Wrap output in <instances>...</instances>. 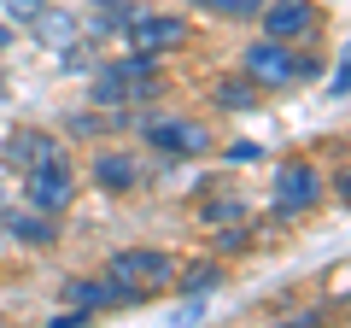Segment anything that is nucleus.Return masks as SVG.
<instances>
[{
	"label": "nucleus",
	"mask_w": 351,
	"mask_h": 328,
	"mask_svg": "<svg viewBox=\"0 0 351 328\" xmlns=\"http://www.w3.org/2000/svg\"><path fill=\"white\" fill-rule=\"evenodd\" d=\"M106 281L117 288V305H141L147 293H158V288L176 281V264L158 246H135V253H117L112 264H106Z\"/></svg>",
	"instance_id": "nucleus-1"
},
{
	"label": "nucleus",
	"mask_w": 351,
	"mask_h": 328,
	"mask_svg": "<svg viewBox=\"0 0 351 328\" xmlns=\"http://www.w3.org/2000/svg\"><path fill=\"white\" fill-rule=\"evenodd\" d=\"M246 76L258 82V89H293V82H304V76H316V59L311 53H293L287 41H252L246 47Z\"/></svg>",
	"instance_id": "nucleus-2"
},
{
	"label": "nucleus",
	"mask_w": 351,
	"mask_h": 328,
	"mask_svg": "<svg viewBox=\"0 0 351 328\" xmlns=\"http://www.w3.org/2000/svg\"><path fill=\"white\" fill-rule=\"evenodd\" d=\"M152 89V53H135V59H117L100 71V82H94V100L112 106V100H147Z\"/></svg>",
	"instance_id": "nucleus-3"
},
{
	"label": "nucleus",
	"mask_w": 351,
	"mask_h": 328,
	"mask_svg": "<svg viewBox=\"0 0 351 328\" xmlns=\"http://www.w3.org/2000/svg\"><path fill=\"white\" fill-rule=\"evenodd\" d=\"M147 141L164 152V159H199V152H211V129L193 124V117H152Z\"/></svg>",
	"instance_id": "nucleus-4"
},
{
	"label": "nucleus",
	"mask_w": 351,
	"mask_h": 328,
	"mask_svg": "<svg viewBox=\"0 0 351 328\" xmlns=\"http://www.w3.org/2000/svg\"><path fill=\"white\" fill-rule=\"evenodd\" d=\"M322 205V170L316 164H281L276 176V217H299Z\"/></svg>",
	"instance_id": "nucleus-5"
},
{
	"label": "nucleus",
	"mask_w": 351,
	"mask_h": 328,
	"mask_svg": "<svg viewBox=\"0 0 351 328\" xmlns=\"http://www.w3.org/2000/svg\"><path fill=\"white\" fill-rule=\"evenodd\" d=\"M29 205L36 211H71V200H76V182H71V170L64 164H41V170H29Z\"/></svg>",
	"instance_id": "nucleus-6"
},
{
	"label": "nucleus",
	"mask_w": 351,
	"mask_h": 328,
	"mask_svg": "<svg viewBox=\"0 0 351 328\" xmlns=\"http://www.w3.org/2000/svg\"><path fill=\"white\" fill-rule=\"evenodd\" d=\"M129 41H135V53H152V59H158V53H170V47H182V41H188V24H182V18H129Z\"/></svg>",
	"instance_id": "nucleus-7"
},
{
	"label": "nucleus",
	"mask_w": 351,
	"mask_h": 328,
	"mask_svg": "<svg viewBox=\"0 0 351 328\" xmlns=\"http://www.w3.org/2000/svg\"><path fill=\"white\" fill-rule=\"evenodd\" d=\"M311 24H316V6H311V0H269V6H263V36H276V41L304 36Z\"/></svg>",
	"instance_id": "nucleus-8"
},
{
	"label": "nucleus",
	"mask_w": 351,
	"mask_h": 328,
	"mask_svg": "<svg viewBox=\"0 0 351 328\" xmlns=\"http://www.w3.org/2000/svg\"><path fill=\"white\" fill-rule=\"evenodd\" d=\"M6 159L24 164V170H41V164H64V159H59V141H53V135H36V129H18V135L6 141Z\"/></svg>",
	"instance_id": "nucleus-9"
},
{
	"label": "nucleus",
	"mask_w": 351,
	"mask_h": 328,
	"mask_svg": "<svg viewBox=\"0 0 351 328\" xmlns=\"http://www.w3.org/2000/svg\"><path fill=\"white\" fill-rule=\"evenodd\" d=\"M94 182H100L106 194H129L141 182V170H135V159H123V152H100V159H94Z\"/></svg>",
	"instance_id": "nucleus-10"
},
{
	"label": "nucleus",
	"mask_w": 351,
	"mask_h": 328,
	"mask_svg": "<svg viewBox=\"0 0 351 328\" xmlns=\"http://www.w3.org/2000/svg\"><path fill=\"white\" fill-rule=\"evenodd\" d=\"M64 299H71V311H100V305H117V288L94 281V276H76V281H64Z\"/></svg>",
	"instance_id": "nucleus-11"
},
{
	"label": "nucleus",
	"mask_w": 351,
	"mask_h": 328,
	"mask_svg": "<svg viewBox=\"0 0 351 328\" xmlns=\"http://www.w3.org/2000/svg\"><path fill=\"white\" fill-rule=\"evenodd\" d=\"M6 229H12L18 240H29V246H53V240H59V229L47 223V211H12Z\"/></svg>",
	"instance_id": "nucleus-12"
},
{
	"label": "nucleus",
	"mask_w": 351,
	"mask_h": 328,
	"mask_svg": "<svg viewBox=\"0 0 351 328\" xmlns=\"http://www.w3.org/2000/svg\"><path fill=\"white\" fill-rule=\"evenodd\" d=\"M217 106H223V112H252V106H258V82H252V76L217 82Z\"/></svg>",
	"instance_id": "nucleus-13"
},
{
	"label": "nucleus",
	"mask_w": 351,
	"mask_h": 328,
	"mask_svg": "<svg viewBox=\"0 0 351 328\" xmlns=\"http://www.w3.org/2000/svg\"><path fill=\"white\" fill-rule=\"evenodd\" d=\"M223 288V264H211V258H199V264H188V276H182V293H217Z\"/></svg>",
	"instance_id": "nucleus-14"
},
{
	"label": "nucleus",
	"mask_w": 351,
	"mask_h": 328,
	"mask_svg": "<svg viewBox=\"0 0 351 328\" xmlns=\"http://www.w3.org/2000/svg\"><path fill=\"white\" fill-rule=\"evenodd\" d=\"M199 6H205L211 18H234V24H240V18H258L269 0H199Z\"/></svg>",
	"instance_id": "nucleus-15"
},
{
	"label": "nucleus",
	"mask_w": 351,
	"mask_h": 328,
	"mask_svg": "<svg viewBox=\"0 0 351 328\" xmlns=\"http://www.w3.org/2000/svg\"><path fill=\"white\" fill-rule=\"evenodd\" d=\"M36 30L53 41V47H59L64 36H76V18H59V12H36Z\"/></svg>",
	"instance_id": "nucleus-16"
},
{
	"label": "nucleus",
	"mask_w": 351,
	"mask_h": 328,
	"mask_svg": "<svg viewBox=\"0 0 351 328\" xmlns=\"http://www.w3.org/2000/svg\"><path fill=\"white\" fill-rule=\"evenodd\" d=\"M205 223H240V217H246V205H240V200H205Z\"/></svg>",
	"instance_id": "nucleus-17"
},
{
	"label": "nucleus",
	"mask_w": 351,
	"mask_h": 328,
	"mask_svg": "<svg viewBox=\"0 0 351 328\" xmlns=\"http://www.w3.org/2000/svg\"><path fill=\"white\" fill-rule=\"evenodd\" d=\"M228 159H234V164H252V159H263V147H258V141H234Z\"/></svg>",
	"instance_id": "nucleus-18"
},
{
	"label": "nucleus",
	"mask_w": 351,
	"mask_h": 328,
	"mask_svg": "<svg viewBox=\"0 0 351 328\" xmlns=\"http://www.w3.org/2000/svg\"><path fill=\"white\" fill-rule=\"evenodd\" d=\"M328 94H351V47H346V59H339V71H334V89Z\"/></svg>",
	"instance_id": "nucleus-19"
},
{
	"label": "nucleus",
	"mask_w": 351,
	"mask_h": 328,
	"mask_svg": "<svg viewBox=\"0 0 351 328\" xmlns=\"http://www.w3.org/2000/svg\"><path fill=\"white\" fill-rule=\"evenodd\" d=\"M47 328H88V311H59Z\"/></svg>",
	"instance_id": "nucleus-20"
},
{
	"label": "nucleus",
	"mask_w": 351,
	"mask_h": 328,
	"mask_svg": "<svg viewBox=\"0 0 351 328\" xmlns=\"http://www.w3.org/2000/svg\"><path fill=\"white\" fill-rule=\"evenodd\" d=\"M276 328H322V316L304 311V316H287V323H276Z\"/></svg>",
	"instance_id": "nucleus-21"
},
{
	"label": "nucleus",
	"mask_w": 351,
	"mask_h": 328,
	"mask_svg": "<svg viewBox=\"0 0 351 328\" xmlns=\"http://www.w3.org/2000/svg\"><path fill=\"white\" fill-rule=\"evenodd\" d=\"M334 194H339V205H351V170H346V176H334Z\"/></svg>",
	"instance_id": "nucleus-22"
},
{
	"label": "nucleus",
	"mask_w": 351,
	"mask_h": 328,
	"mask_svg": "<svg viewBox=\"0 0 351 328\" xmlns=\"http://www.w3.org/2000/svg\"><path fill=\"white\" fill-rule=\"evenodd\" d=\"M12 12H24V18H36V12H41V0H12Z\"/></svg>",
	"instance_id": "nucleus-23"
},
{
	"label": "nucleus",
	"mask_w": 351,
	"mask_h": 328,
	"mask_svg": "<svg viewBox=\"0 0 351 328\" xmlns=\"http://www.w3.org/2000/svg\"><path fill=\"white\" fill-rule=\"evenodd\" d=\"M6 41H12V30H6V24H0V47H6Z\"/></svg>",
	"instance_id": "nucleus-24"
},
{
	"label": "nucleus",
	"mask_w": 351,
	"mask_h": 328,
	"mask_svg": "<svg viewBox=\"0 0 351 328\" xmlns=\"http://www.w3.org/2000/svg\"><path fill=\"white\" fill-rule=\"evenodd\" d=\"M100 6H117V0H100Z\"/></svg>",
	"instance_id": "nucleus-25"
}]
</instances>
